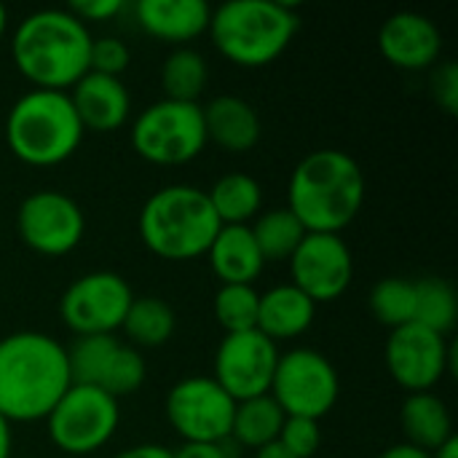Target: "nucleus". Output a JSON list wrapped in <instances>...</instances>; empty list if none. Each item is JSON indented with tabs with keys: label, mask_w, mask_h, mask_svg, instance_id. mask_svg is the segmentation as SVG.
Here are the masks:
<instances>
[{
	"label": "nucleus",
	"mask_w": 458,
	"mask_h": 458,
	"mask_svg": "<svg viewBox=\"0 0 458 458\" xmlns=\"http://www.w3.org/2000/svg\"><path fill=\"white\" fill-rule=\"evenodd\" d=\"M72 386L67 346L35 330L0 338V416L8 424L46 421Z\"/></svg>",
	"instance_id": "1"
},
{
	"label": "nucleus",
	"mask_w": 458,
	"mask_h": 458,
	"mask_svg": "<svg viewBox=\"0 0 458 458\" xmlns=\"http://www.w3.org/2000/svg\"><path fill=\"white\" fill-rule=\"evenodd\" d=\"M365 204L360 164L335 148H322L298 161L287 185V209L309 233H341Z\"/></svg>",
	"instance_id": "2"
},
{
	"label": "nucleus",
	"mask_w": 458,
	"mask_h": 458,
	"mask_svg": "<svg viewBox=\"0 0 458 458\" xmlns=\"http://www.w3.org/2000/svg\"><path fill=\"white\" fill-rule=\"evenodd\" d=\"M91 32L67 8H43L19 21L11 38L16 70L48 91H70L89 72Z\"/></svg>",
	"instance_id": "3"
},
{
	"label": "nucleus",
	"mask_w": 458,
	"mask_h": 458,
	"mask_svg": "<svg viewBox=\"0 0 458 458\" xmlns=\"http://www.w3.org/2000/svg\"><path fill=\"white\" fill-rule=\"evenodd\" d=\"M137 231L142 244L161 260L185 263L207 255L220 220L196 185H166L156 191L140 209Z\"/></svg>",
	"instance_id": "4"
},
{
	"label": "nucleus",
	"mask_w": 458,
	"mask_h": 458,
	"mask_svg": "<svg viewBox=\"0 0 458 458\" xmlns=\"http://www.w3.org/2000/svg\"><path fill=\"white\" fill-rule=\"evenodd\" d=\"M301 30L295 8L279 0H228L212 8L209 38L215 48L239 67L276 62Z\"/></svg>",
	"instance_id": "5"
},
{
	"label": "nucleus",
	"mask_w": 458,
	"mask_h": 458,
	"mask_svg": "<svg viewBox=\"0 0 458 458\" xmlns=\"http://www.w3.org/2000/svg\"><path fill=\"white\" fill-rule=\"evenodd\" d=\"M83 126L67 91L30 89L5 115L8 150L30 166H56L75 156Z\"/></svg>",
	"instance_id": "6"
},
{
	"label": "nucleus",
	"mask_w": 458,
	"mask_h": 458,
	"mask_svg": "<svg viewBox=\"0 0 458 458\" xmlns=\"http://www.w3.org/2000/svg\"><path fill=\"white\" fill-rule=\"evenodd\" d=\"M131 148L140 158L158 166H180L207 148L201 105L158 99L131 123Z\"/></svg>",
	"instance_id": "7"
},
{
	"label": "nucleus",
	"mask_w": 458,
	"mask_h": 458,
	"mask_svg": "<svg viewBox=\"0 0 458 458\" xmlns=\"http://www.w3.org/2000/svg\"><path fill=\"white\" fill-rule=\"evenodd\" d=\"M121 421L118 400L94 389L72 384L46 419L51 443L70 458H83L105 448Z\"/></svg>",
	"instance_id": "8"
},
{
	"label": "nucleus",
	"mask_w": 458,
	"mask_h": 458,
	"mask_svg": "<svg viewBox=\"0 0 458 458\" xmlns=\"http://www.w3.org/2000/svg\"><path fill=\"white\" fill-rule=\"evenodd\" d=\"M268 394L276 400L284 416L319 421L338 403V370L325 354L314 349H293L287 354H279Z\"/></svg>",
	"instance_id": "9"
},
{
	"label": "nucleus",
	"mask_w": 458,
	"mask_h": 458,
	"mask_svg": "<svg viewBox=\"0 0 458 458\" xmlns=\"http://www.w3.org/2000/svg\"><path fill=\"white\" fill-rule=\"evenodd\" d=\"M166 421L182 443L223 445L231 440L236 400L212 378L191 376L177 381L166 394Z\"/></svg>",
	"instance_id": "10"
},
{
	"label": "nucleus",
	"mask_w": 458,
	"mask_h": 458,
	"mask_svg": "<svg viewBox=\"0 0 458 458\" xmlns=\"http://www.w3.org/2000/svg\"><path fill=\"white\" fill-rule=\"evenodd\" d=\"M134 301L129 282L115 271L78 276L59 298V317L67 330L81 335H115Z\"/></svg>",
	"instance_id": "11"
},
{
	"label": "nucleus",
	"mask_w": 458,
	"mask_h": 458,
	"mask_svg": "<svg viewBox=\"0 0 458 458\" xmlns=\"http://www.w3.org/2000/svg\"><path fill=\"white\" fill-rule=\"evenodd\" d=\"M70 378L78 386H94L113 400L134 394L148 376L142 354L115 335H81L67 346Z\"/></svg>",
	"instance_id": "12"
},
{
	"label": "nucleus",
	"mask_w": 458,
	"mask_h": 458,
	"mask_svg": "<svg viewBox=\"0 0 458 458\" xmlns=\"http://www.w3.org/2000/svg\"><path fill=\"white\" fill-rule=\"evenodd\" d=\"M384 362L389 376L408 394L432 392L445 378V373L456 370V346L435 330L405 325L389 330Z\"/></svg>",
	"instance_id": "13"
},
{
	"label": "nucleus",
	"mask_w": 458,
	"mask_h": 458,
	"mask_svg": "<svg viewBox=\"0 0 458 458\" xmlns=\"http://www.w3.org/2000/svg\"><path fill=\"white\" fill-rule=\"evenodd\" d=\"M16 231L32 252L62 258L81 244L86 217L72 196L62 191H35L19 204Z\"/></svg>",
	"instance_id": "14"
},
{
	"label": "nucleus",
	"mask_w": 458,
	"mask_h": 458,
	"mask_svg": "<svg viewBox=\"0 0 458 458\" xmlns=\"http://www.w3.org/2000/svg\"><path fill=\"white\" fill-rule=\"evenodd\" d=\"M279 362V349L258 330L231 333L220 341L215 352V381L236 400L263 397L271 389L274 370Z\"/></svg>",
	"instance_id": "15"
},
{
	"label": "nucleus",
	"mask_w": 458,
	"mask_h": 458,
	"mask_svg": "<svg viewBox=\"0 0 458 458\" xmlns=\"http://www.w3.org/2000/svg\"><path fill=\"white\" fill-rule=\"evenodd\" d=\"M293 282L314 303L338 301L354 276V258L341 233H306L287 260Z\"/></svg>",
	"instance_id": "16"
},
{
	"label": "nucleus",
	"mask_w": 458,
	"mask_h": 458,
	"mask_svg": "<svg viewBox=\"0 0 458 458\" xmlns=\"http://www.w3.org/2000/svg\"><path fill=\"white\" fill-rule=\"evenodd\" d=\"M378 48L384 59L400 70H427L440 59L443 32L429 16L400 11L381 24Z\"/></svg>",
	"instance_id": "17"
},
{
	"label": "nucleus",
	"mask_w": 458,
	"mask_h": 458,
	"mask_svg": "<svg viewBox=\"0 0 458 458\" xmlns=\"http://www.w3.org/2000/svg\"><path fill=\"white\" fill-rule=\"evenodd\" d=\"M67 94L83 131L110 134L126 126L131 115V97L121 78L86 72Z\"/></svg>",
	"instance_id": "18"
},
{
	"label": "nucleus",
	"mask_w": 458,
	"mask_h": 458,
	"mask_svg": "<svg viewBox=\"0 0 458 458\" xmlns=\"http://www.w3.org/2000/svg\"><path fill=\"white\" fill-rule=\"evenodd\" d=\"M134 13L150 38L174 43L177 48L204 35L212 19V8L204 0H140Z\"/></svg>",
	"instance_id": "19"
},
{
	"label": "nucleus",
	"mask_w": 458,
	"mask_h": 458,
	"mask_svg": "<svg viewBox=\"0 0 458 458\" xmlns=\"http://www.w3.org/2000/svg\"><path fill=\"white\" fill-rule=\"evenodd\" d=\"M204 115V131L207 142H215L217 148L228 153H250L263 134V123L258 110L233 94L215 97L201 107Z\"/></svg>",
	"instance_id": "20"
},
{
	"label": "nucleus",
	"mask_w": 458,
	"mask_h": 458,
	"mask_svg": "<svg viewBox=\"0 0 458 458\" xmlns=\"http://www.w3.org/2000/svg\"><path fill=\"white\" fill-rule=\"evenodd\" d=\"M317 317V303L303 295L295 284H276L260 295L258 306V333L268 341H293L309 333Z\"/></svg>",
	"instance_id": "21"
},
{
	"label": "nucleus",
	"mask_w": 458,
	"mask_h": 458,
	"mask_svg": "<svg viewBox=\"0 0 458 458\" xmlns=\"http://www.w3.org/2000/svg\"><path fill=\"white\" fill-rule=\"evenodd\" d=\"M207 258L220 284H252L266 268L250 225H220Z\"/></svg>",
	"instance_id": "22"
},
{
	"label": "nucleus",
	"mask_w": 458,
	"mask_h": 458,
	"mask_svg": "<svg viewBox=\"0 0 458 458\" xmlns=\"http://www.w3.org/2000/svg\"><path fill=\"white\" fill-rule=\"evenodd\" d=\"M400 424L405 443L413 448H421L427 454H435L440 445H445L454 435V416L443 397L435 392H416L408 394L400 411Z\"/></svg>",
	"instance_id": "23"
},
{
	"label": "nucleus",
	"mask_w": 458,
	"mask_h": 458,
	"mask_svg": "<svg viewBox=\"0 0 458 458\" xmlns=\"http://www.w3.org/2000/svg\"><path fill=\"white\" fill-rule=\"evenodd\" d=\"M207 199L220 225H250L263 212V188L244 172L223 174L207 191Z\"/></svg>",
	"instance_id": "24"
},
{
	"label": "nucleus",
	"mask_w": 458,
	"mask_h": 458,
	"mask_svg": "<svg viewBox=\"0 0 458 458\" xmlns=\"http://www.w3.org/2000/svg\"><path fill=\"white\" fill-rule=\"evenodd\" d=\"M174 327H177L174 309L166 301L153 298V295L134 298L123 317V325H121V330L129 338V346H134L137 352L140 349H161L164 344L172 341Z\"/></svg>",
	"instance_id": "25"
},
{
	"label": "nucleus",
	"mask_w": 458,
	"mask_h": 458,
	"mask_svg": "<svg viewBox=\"0 0 458 458\" xmlns=\"http://www.w3.org/2000/svg\"><path fill=\"white\" fill-rule=\"evenodd\" d=\"M284 419H287L284 411L276 405V400L271 394L236 403V413H233V424H231V440L242 448L258 451V448L279 440Z\"/></svg>",
	"instance_id": "26"
},
{
	"label": "nucleus",
	"mask_w": 458,
	"mask_h": 458,
	"mask_svg": "<svg viewBox=\"0 0 458 458\" xmlns=\"http://www.w3.org/2000/svg\"><path fill=\"white\" fill-rule=\"evenodd\" d=\"M250 231L255 236V244L263 255L266 263H284L295 255V250L301 247V242L306 239V228L301 225V220L287 209H268L260 212L252 223Z\"/></svg>",
	"instance_id": "27"
},
{
	"label": "nucleus",
	"mask_w": 458,
	"mask_h": 458,
	"mask_svg": "<svg viewBox=\"0 0 458 458\" xmlns=\"http://www.w3.org/2000/svg\"><path fill=\"white\" fill-rule=\"evenodd\" d=\"M207 81H209V67H207V59L196 48L180 46L164 59V67H161L164 99L199 105V97L204 94Z\"/></svg>",
	"instance_id": "28"
},
{
	"label": "nucleus",
	"mask_w": 458,
	"mask_h": 458,
	"mask_svg": "<svg viewBox=\"0 0 458 458\" xmlns=\"http://www.w3.org/2000/svg\"><path fill=\"white\" fill-rule=\"evenodd\" d=\"M416 287V306H413V325L448 335L456 325L458 301L456 290L445 279H421L413 282Z\"/></svg>",
	"instance_id": "29"
},
{
	"label": "nucleus",
	"mask_w": 458,
	"mask_h": 458,
	"mask_svg": "<svg viewBox=\"0 0 458 458\" xmlns=\"http://www.w3.org/2000/svg\"><path fill=\"white\" fill-rule=\"evenodd\" d=\"M258 306H260V293H255L252 284H220L212 301L215 319L225 330V335L255 330Z\"/></svg>",
	"instance_id": "30"
},
{
	"label": "nucleus",
	"mask_w": 458,
	"mask_h": 458,
	"mask_svg": "<svg viewBox=\"0 0 458 458\" xmlns=\"http://www.w3.org/2000/svg\"><path fill=\"white\" fill-rule=\"evenodd\" d=\"M413 306H416V287L408 279L389 276L370 290V311L389 330L413 325Z\"/></svg>",
	"instance_id": "31"
},
{
	"label": "nucleus",
	"mask_w": 458,
	"mask_h": 458,
	"mask_svg": "<svg viewBox=\"0 0 458 458\" xmlns=\"http://www.w3.org/2000/svg\"><path fill=\"white\" fill-rule=\"evenodd\" d=\"M279 443L295 458H314L322 445V429L314 419L287 416L284 427L279 432Z\"/></svg>",
	"instance_id": "32"
},
{
	"label": "nucleus",
	"mask_w": 458,
	"mask_h": 458,
	"mask_svg": "<svg viewBox=\"0 0 458 458\" xmlns=\"http://www.w3.org/2000/svg\"><path fill=\"white\" fill-rule=\"evenodd\" d=\"M129 62H131V51L121 38H113V35L94 38L91 51H89V72L121 78Z\"/></svg>",
	"instance_id": "33"
},
{
	"label": "nucleus",
	"mask_w": 458,
	"mask_h": 458,
	"mask_svg": "<svg viewBox=\"0 0 458 458\" xmlns=\"http://www.w3.org/2000/svg\"><path fill=\"white\" fill-rule=\"evenodd\" d=\"M432 97L435 102L448 113H458V64L456 62H443L435 75H432Z\"/></svg>",
	"instance_id": "34"
},
{
	"label": "nucleus",
	"mask_w": 458,
	"mask_h": 458,
	"mask_svg": "<svg viewBox=\"0 0 458 458\" xmlns=\"http://www.w3.org/2000/svg\"><path fill=\"white\" fill-rule=\"evenodd\" d=\"M123 5H126L123 0H72L67 5V11L89 27L91 21H107V19L118 16L123 11Z\"/></svg>",
	"instance_id": "35"
},
{
	"label": "nucleus",
	"mask_w": 458,
	"mask_h": 458,
	"mask_svg": "<svg viewBox=\"0 0 458 458\" xmlns=\"http://www.w3.org/2000/svg\"><path fill=\"white\" fill-rule=\"evenodd\" d=\"M172 458H228L225 443L207 445V443H182V448L172 451Z\"/></svg>",
	"instance_id": "36"
},
{
	"label": "nucleus",
	"mask_w": 458,
	"mask_h": 458,
	"mask_svg": "<svg viewBox=\"0 0 458 458\" xmlns=\"http://www.w3.org/2000/svg\"><path fill=\"white\" fill-rule=\"evenodd\" d=\"M113 458H172V451L164 445H156V443H142V445H131V448L121 451Z\"/></svg>",
	"instance_id": "37"
},
{
	"label": "nucleus",
	"mask_w": 458,
	"mask_h": 458,
	"mask_svg": "<svg viewBox=\"0 0 458 458\" xmlns=\"http://www.w3.org/2000/svg\"><path fill=\"white\" fill-rule=\"evenodd\" d=\"M378 458H432V454H427V451H421V448H413V445H408V443H400V445L386 448Z\"/></svg>",
	"instance_id": "38"
},
{
	"label": "nucleus",
	"mask_w": 458,
	"mask_h": 458,
	"mask_svg": "<svg viewBox=\"0 0 458 458\" xmlns=\"http://www.w3.org/2000/svg\"><path fill=\"white\" fill-rule=\"evenodd\" d=\"M255 458H295L279 440L276 443H268V445H263V448H258L255 451Z\"/></svg>",
	"instance_id": "39"
},
{
	"label": "nucleus",
	"mask_w": 458,
	"mask_h": 458,
	"mask_svg": "<svg viewBox=\"0 0 458 458\" xmlns=\"http://www.w3.org/2000/svg\"><path fill=\"white\" fill-rule=\"evenodd\" d=\"M11 445H13L11 424L0 416V458H11Z\"/></svg>",
	"instance_id": "40"
},
{
	"label": "nucleus",
	"mask_w": 458,
	"mask_h": 458,
	"mask_svg": "<svg viewBox=\"0 0 458 458\" xmlns=\"http://www.w3.org/2000/svg\"><path fill=\"white\" fill-rule=\"evenodd\" d=\"M432 458H458V437H451L445 445H440V448L432 454Z\"/></svg>",
	"instance_id": "41"
},
{
	"label": "nucleus",
	"mask_w": 458,
	"mask_h": 458,
	"mask_svg": "<svg viewBox=\"0 0 458 458\" xmlns=\"http://www.w3.org/2000/svg\"><path fill=\"white\" fill-rule=\"evenodd\" d=\"M5 30H8V11H5V5L0 3V40H3Z\"/></svg>",
	"instance_id": "42"
},
{
	"label": "nucleus",
	"mask_w": 458,
	"mask_h": 458,
	"mask_svg": "<svg viewBox=\"0 0 458 458\" xmlns=\"http://www.w3.org/2000/svg\"><path fill=\"white\" fill-rule=\"evenodd\" d=\"M62 458H70V456H62Z\"/></svg>",
	"instance_id": "43"
}]
</instances>
